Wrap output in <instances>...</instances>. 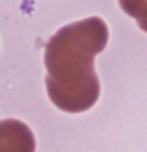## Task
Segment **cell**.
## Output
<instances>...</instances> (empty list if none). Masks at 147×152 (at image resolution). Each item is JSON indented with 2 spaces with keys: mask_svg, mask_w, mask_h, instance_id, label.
<instances>
[{
  "mask_svg": "<svg viewBox=\"0 0 147 152\" xmlns=\"http://www.w3.org/2000/svg\"><path fill=\"white\" fill-rule=\"evenodd\" d=\"M119 6L129 17L136 19L138 26L147 34V0H119Z\"/></svg>",
  "mask_w": 147,
  "mask_h": 152,
  "instance_id": "3957f363",
  "label": "cell"
},
{
  "mask_svg": "<svg viewBox=\"0 0 147 152\" xmlns=\"http://www.w3.org/2000/svg\"><path fill=\"white\" fill-rule=\"evenodd\" d=\"M0 152H35L32 130L17 119L0 121Z\"/></svg>",
  "mask_w": 147,
  "mask_h": 152,
  "instance_id": "7a4b0ae2",
  "label": "cell"
},
{
  "mask_svg": "<svg viewBox=\"0 0 147 152\" xmlns=\"http://www.w3.org/2000/svg\"><path fill=\"white\" fill-rule=\"evenodd\" d=\"M108 43V26L100 17H88L60 28L45 47L47 93L58 110L82 113L95 106L100 83L95 56Z\"/></svg>",
  "mask_w": 147,
  "mask_h": 152,
  "instance_id": "6da1fadb",
  "label": "cell"
}]
</instances>
